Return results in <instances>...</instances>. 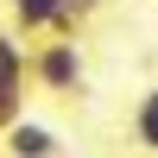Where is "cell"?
<instances>
[{"mask_svg":"<svg viewBox=\"0 0 158 158\" xmlns=\"http://www.w3.org/2000/svg\"><path fill=\"white\" fill-rule=\"evenodd\" d=\"M0 146H6V158H63L57 127H44V120H25V114H13V120L0 127Z\"/></svg>","mask_w":158,"mask_h":158,"instance_id":"cell-3","label":"cell"},{"mask_svg":"<svg viewBox=\"0 0 158 158\" xmlns=\"http://www.w3.org/2000/svg\"><path fill=\"white\" fill-rule=\"evenodd\" d=\"M6 19L19 38H82V25L63 13V0H6Z\"/></svg>","mask_w":158,"mask_h":158,"instance_id":"cell-2","label":"cell"},{"mask_svg":"<svg viewBox=\"0 0 158 158\" xmlns=\"http://www.w3.org/2000/svg\"><path fill=\"white\" fill-rule=\"evenodd\" d=\"M101 6H108V0H63V13H70V19H76V25H89V19H95V13H101Z\"/></svg>","mask_w":158,"mask_h":158,"instance_id":"cell-5","label":"cell"},{"mask_svg":"<svg viewBox=\"0 0 158 158\" xmlns=\"http://www.w3.org/2000/svg\"><path fill=\"white\" fill-rule=\"evenodd\" d=\"M133 139L158 158V89H146V95H139V108H133Z\"/></svg>","mask_w":158,"mask_h":158,"instance_id":"cell-4","label":"cell"},{"mask_svg":"<svg viewBox=\"0 0 158 158\" xmlns=\"http://www.w3.org/2000/svg\"><path fill=\"white\" fill-rule=\"evenodd\" d=\"M0 127H6V114H0Z\"/></svg>","mask_w":158,"mask_h":158,"instance_id":"cell-6","label":"cell"},{"mask_svg":"<svg viewBox=\"0 0 158 158\" xmlns=\"http://www.w3.org/2000/svg\"><path fill=\"white\" fill-rule=\"evenodd\" d=\"M25 76H32V89H44V95L76 101V95H82V82H89L82 44H76V38H51V44H32V51H25Z\"/></svg>","mask_w":158,"mask_h":158,"instance_id":"cell-1","label":"cell"}]
</instances>
